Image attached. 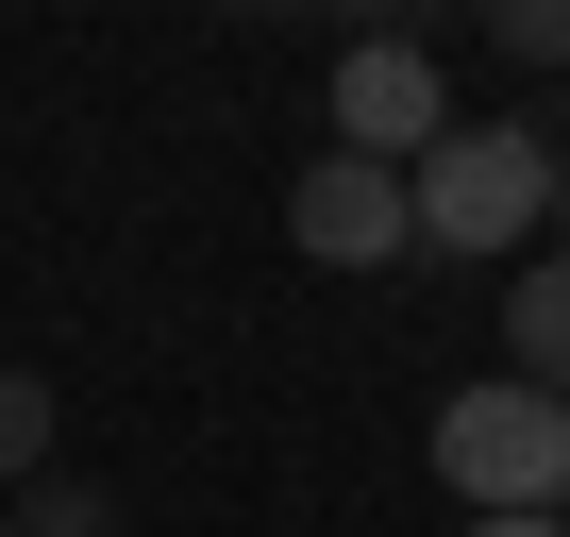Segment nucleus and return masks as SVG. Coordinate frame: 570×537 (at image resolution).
<instances>
[{
  "label": "nucleus",
  "mask_w": 570,
  "mask_h": 537,
  "mask_svg": "<svg viewBox=\"0 0 570 537\" xmlns=\"http://www.w3.org/2000/svg\"><path fill=\"white\" fill-rule=\"evenodd\" d=\"M420 453H436V487H453L470 520H570V403H553V387H520V370L453 387Z\"/></svg>",
  "instance_id": "1"
},
{
  "label": "nucleus",
  "mask_w": 570,
  "mask_h": 537,
  "mask_svg": "<svg viewBox=\"0 0 570 537\" xmlns=\"http://www.w3.org/2000/svg\"><path fill=\"white\" fill-rule=\"evenodd\" d=\"M537 218H553V135L537 118H453L420 152V252L503 268V252H537Z\"/></svg>",
  "instance_id": "2"
},
{
  "label": "nucleus",
  "mask_w": 570,
  "mask_h": 537,
  "mask_svg": "<svg viewBox=\"0 0 570 537\" xmlns=\"http://www.w3.org/2000/svg\"><path fill=\"white\" fill-rule=\"evenodd\" d=\"M285 235H303L320 268H403V252H420V168H370V152H320L303 185H285Z\"/></svg>",
  "instance_id": "3"
},
{
  "label": "nucleus",
  "mask_w": 570,
  "mask_h": 537,
  "mask_svg": "<svg viewBox=\"0 0 570 537\" xmlns=\"http://www.w3.org/2000/svg\"><path fill=\"white\" fill-rule=\"evenodd\" d=\"M453 135V85H436V51L420 35H353L336 51V152H370V168H420Z\"/></svg>",
  "instance_id": "4"
},
{
  "label": "nucleus",
  "mask_w": 570,
  "mask_h": 537,
  "mask_svg": "<svg viewBox=\"0 0 570 537\" xmlns=\"http://www.w3.org/2000/svg\"><path fill=\"white\" fill-rule=\"evenodd\" d=\"M503 370L570 403V252H537V268H503Z\"/></svg>",
  "instance_id": "5"
},
{
  "label": "nucleus",
  "mask_w": 570,
  "mask_h": 537,
  "mask_svg": "<svg viewBox=\"0 0 570 537\" xmlns=\"http://www.w3.org/2000/svg\"><path fill=\"white\" fill-rule=\"evenodd\" d=\"M0 520H18V537H118V504H101L85 470H35V487L0 504Z\"/></svg>",
  "instance_id": "6"
},
{
  "label": "nucleus",
  "mask_w": 570,
  "mask_h": 537,
  "mask_svg": "<svg viewBox=\"0 0 570 537\" xmlns=\"http://www.w3.org/2000/svg\"><path fill=\"white\" fill-rule=\"evenodd\" d=\"M35 470H51V387L0 370V487H35Z\"/></svg>",
  "instance_id": "7"
},
{
  "label": "nucleus",
  "mask_w": 570,
  "mask_h": 537,
  "mask_svg": "<svg viewBox=\"0 0 570 537\" xmlns=\"http://www.w3.org/2000/svg\"><path fill=\"white\" fill-rule=\"evenodd\" d=\"M487 51L503 68H570V0H487Z\"/></svg>",
  "instance_id": "8"
},
{
  "label": "nucleus",
  "mask_w": 570,
  "mask_h": 537,
  "mask_svg": "<svg viewBox=\"0 0 570 537\" xmlns=\"http://www.w3.org/2000/svg\"><path fill=\"white\" fill-rule=\"evenodd\" d=\"M553 252H570V152H553Z\"/></svg>",
  "instance_id": "9"
},
{
  "label": "nucleus",
  "mask_w": 570,
  "mask_h": 537,
  "mask_svg": "<svg viewBox=\"0 0 570 537\" xmlns=\"http://www.w3.org/2000/svg\"><path fill=\"white\" fill-rule=\"evenodd\" d=\"M470 537H570V520H470Z\"/></svg>",
  "instance_id": "10"
},
{
  "label": "nucleus",
  "mask_w": 570,
  "mask_h": 537,
  "mask_svg": "<svg viewBox=\"0 0 570 537\" xmlns=\"http://www.w3.org/2000/svg\"><path fill=\"white\" fill-rule=\"evenodd\" d=\"M0 537H18V520H0Z\"/></svg>",
  "instance_id": "11"
}]
</instances>
